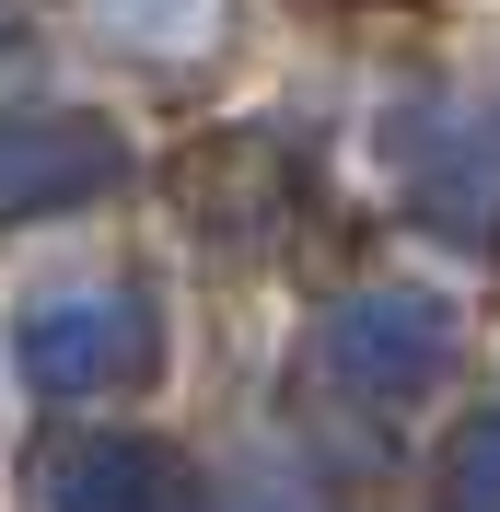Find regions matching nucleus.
I'll return each instance as SVG.
<instances>
[{"instance_id": "obj_1", "label": "nucleus", "mask_w": 500, "mask_h": 512, "mask_svg": "<svg viewBox=\"0 0 500 512\" xmlns=\"http://www.w3.org/2000/svg\"><path fill=\"white\" fill-rule=\"evenodd\" d=\"M314 361H326L349 396L396 408V396H431V384H442V361H454V315H442L431 291H361V303L326 315Z\"/></svg>"}, {"instance_id": "obj_2", "label": "nucleus", "mask_w": 500, "mask_h": 512, "mask_svg": "<svg viewBox=\"0 0 500 512\" xmlns=\"http://www.w3.org/2000/svg\"><path fill=\"white\" fill-rule=\"evenodd\" d=\"M24 384L35 396H117V384L152 373V315L128 291H59L24 315Z\"/></svg>"}, {"instance_id": "obj_3", "label": "nucleus", "mask_w": 500, "mask_h": 512, "mask_svg": "<svg viewBox=\"0 0 500 512\" xmlns=\"http://www.w3.org/2000/svg\"><path fill=\"white\" fill-rule=\"evenodd\" d=\"M117 128L82 117V105H35V117H0V233L35 222V210H82V198L117 187Z\"/></svg>"}, {"instance_id": "obj_4", "label": "nucleus", "mask_w": 500, "mask_h": 512, "mask_svg": "<svg viewBox=\"0 0 500 512\" xmlns=\"http://www.w3.org/2000/svg\"><path fill=\"white\" fill-rule=\"evenodd\" d=\"M407 198L431 210L442 233H489L500 222V117H454V128H407Z\"/></svg>"}, {"instance_id": "obj_5", "label": "nucleus", "mask_w": 500, "mask_h": 512, "mask_svg": "<svg viewBox=\"0 0 500 512\" xmlns=\"http://www.w3.org/2000/svg\"><path fill=\"white\" fill-rule=\"evenodd\" d=\"M35 489H47V512H175V454L140 443V431H94V443H59L47 466H35Z\"/></svg>"}, {"instance_id": "obj_6", "label": "nucleus", "mask_w": 500, "mask_h": 512, "mask_svg": "<svg viewBox=\"0 0 500 512\" xmlns=\"http://www.w3.org/2000/svg\"><path fill=\"white\" fill-rule=\"evenodd\" d=\"M442 501H454V512H500V408L477 419L466 443H454V466H442Z\"/></svg>"}]
</instances>
